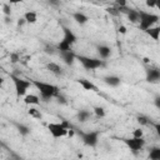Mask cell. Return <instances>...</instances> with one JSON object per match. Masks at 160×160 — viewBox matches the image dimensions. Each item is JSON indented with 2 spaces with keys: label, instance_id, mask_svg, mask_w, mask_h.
Segmentation results:
<instances>
[{
  "label": "cell",
  "instance_id": "1",
  "mask_svg": "<svg viewBox=\"0 0 160 160\" xmlns=\"http://www.w3.org/2000/svg\"><path fill=\"white\" fill-rule=\"evenodd\" d=\"M32 84L39 90L42 100H45V101H49L51 98H56L60 94L59 88L55 86V85H52V84L42 82V81H39V80H32Z\"/></svg>",
  "mask_w": 160,
  "mask_h": 160
},
{
  "label": "cell",
  "instance_id": "2",
  "mask_svg": "<svg viewBox=\"0 0 160 160\" xmlns=\"http://www.w3.org/2000/svg\"><path fill=\"white\" fill-rule=\"evenodd\" d=\"M76 59L81 62V65L86 70H95L98 68H104L106 65L104 60L95 59V58H89V56H84V55H76Z\"/></svg>",
  "mask_w": 160,
  "mask_h": 160
},
{
  "label": "cell",
  "instance_id": "3",
  "mask_svg": "<svg viewBox=\"0 0 160 160\" xmlns=\"http://www.w3.org/2000/svg\"><path fill=\"white\" fill-rule=\"evenodd\" d=\"M140 14V22H139V28L141 30H148L149 28H151L155 22H158L159 16L155 14H150V12H145V11H139Z\"/></svg>",
  "mask_w": 160,
  "mask_h": 160
},
{
  "label": "cell",
  "instance_id": "4",
  "mask_svg": "<svg viewBox=\"0 0 160 160\" xmlns=\"http://www.w3.org/2000/svg\"><path fill=\"white\" fill-rule=\"evenodd\" d=\"M10 79H11L12 82H14V86H15V90H16V95H18V96L25 95L26 90L30 88V81L24 80V79L19 78V76H16V75H14V74L10 75Z\"/></svg>",
  "mask_w": 160,
  "mask_h": 160
},
{
  "label": "cell",
  "instance_id": "5",
  "mask_svg": "<svg viewBox=\"0 0 160 160\" xmlns=\"http://www.w3.org/2000/svg\"><path fill=\"white\" fill-rule=\"evenodd\" d=\"M78 134H79V136L81 138V140H82V142H84L85 145L91 146V148L96 146L98 140H99V132H98V131L84 132V131H81V130H78Z\"/></svg>",
  "mask_w": 160,
  "mask_h": 160
},
{
  "label": "cell",
  "instance_id": "6",
  "mask_svg": "<svg viewBox=\"0 0 160 160\" xmlns=\"http://www.w3.org/2000/svg\"><path fill=\"white\" fill-rule=\"evenodd\" d=\"M48 129L50 131V134L54 138H61L64 135H68V129L62 125V122H50L48 125Z\"/></svg>",
  "mask_w": 160,
  "mask_h": 160
},
{
  "label": "cell",
  "instance_id": "7",
  "mask_svg": "<svg viewBox=\"0 0 160 160\" xmlns=\"http://www.w3.org/2000/svg\"><path fill=\"white\" fill-rule=\"evenodd\" d=\"M122 141L126 144V146L130 149V150H132L134 152H136V151H139V150H141L142 149V146L145 145V140L142 139V138H130V139H122Z\"/></svg>",
  "mask_w": 160,
  "mask_h": 160
},
{
  "label": "cell",
  "instance_id": "8",
  "mask_svg": "<svg viewBox=\"0 0 160 160\" xmlns=\"http://www.w3.org/2000/svg\"><path fill=\"white\" fill-rule=\"evenodd\" d=\"M146 81L150 84L160 82V70L155 68H146Z\"/></svg>",
  "mask_w": 160,
  "mask_h": 160
},
{
  "label": "cell",
  "instance_id": "9",
  "mask_svg": "<svg viewBox=\"0 0 160 160\" xmlns=\"http://www.w3.org/2000/svg\"><path fill=\"white\" fill-rule=\"evenodd\" d=\"M60 58L62 59V61H64L66 65H72V64H74V60L76 59V55H75L71 50H69V51H62V52H60Z\"/></svg>",
  "mask_w": 160,
  "mask_h": 160
},
{
  "label": "cell",
  "instance_id": "10",
  "mask_svg": "<svg viewBox=\"0 0 160 160\" xmlns=\"http://www.w3.org/2000/svg\"><path fill=\"white\" fill-rule=\"evenodd\" d=\"M62 31H64V40L72 45V44L76 41V36H75V34H74L69 28H66V26H62Z\"/></svg>",
  "mask_w": 160,
  "mask_h": 160
},
{
  "label": "cell",
  "instance_id": "11",
  "mask_svg": "<svg viewBox=\"0 0 160 160\" xmlns=\"http://www.w3.org/2000/svg\"><path fill=\"white\" fill-rule=\"evenodd\" d=\"M102 80H104V82H105L106 85L112 86V88L118 86V85L120 84V81H121L120 78H119V76H115V75H108V76H104Z\"/></svg>",
  "mask_w": 160,
  "mask_h": 160
},
{
  "label": "cell",
  "instance_id": "12",
  "mask_svg": "<svg viewBox=\"0 0 160 160\" xmlns=\"http://www.w3.org/2000/svg\"><path fill=\"white\" fill-rule=\"evenodd\" d=\"M96 50H98V54H99V56L101 59H108L110 56V54H111V49L108 45H99L96 48Z\"/></svg>",
  "mask_w": 160,
  "mask_h": 160
},
{
  "label": "cell",
  "instance_id": "13",
  "mask_svg": "<svg viewBox=\"0 0 160 160\" xmlns=\"http://www.w3.org/2000/svg\"><path fill=\"white\" fill-rule=\"evenodd\" d=\"M78 82L84 88V90H91V91H98V86L94 85L90 80H86V79H79Z\"/></svg>",
  "mask_w": 160,
  "mask_h": 160
},
{
  "label": "cell",
  "instance_id": "14",
  "mask_svg": "<svg viewBox=\"0 0 160 160\" xmlns=\"http://www.w3.org/2000/svg\"><path fill=\"white\" fill-rule=\"evenodd\" d=\"M46 69H48L50 72H52L54 75H56V76H59V75L62 74V69H61V66L58 65L56 62H49V64L46 65Z\"/></svg>",
  "mask_w": 160,
  "mask_h": 160
},
{
  "label": "cell",
  "instance_id": "15",
  "mask_svg": "<svg viewBox=\"0 0 160 160\" xmlns=\"http://www.w3.org/2000/svg\"><path fill=\"white\" fill-rule=\"evenodd\" d=\"M145 32L150 36V38H152L155 41H158L159 40V38H160V26H155V28H149L148 30H145Z\"/></svg>",
  "mask_w": 160,
  "mask_h": 160
},
{
  "label": "cell",
  "instance_id": "16",
  "mask_svg": "<svg viewBox=\"0 0 160 160\" xmlns=\"http://www.w3.org/2000/svg\"><path fill=\"white\" fill-rule=\"evenodd\" d=\"M24 102L28 104V105H38V104H40V99H39V96H36L34 94H30V95L25 96Z\"/></svg>",
  "mask_w": 160,
  "mask_h": 160
},
{
  "label": "cell",
  "instance_id": "17",
  "mask_svg": "<svg viewBox=\"0 0 160 160\" xmlns=\"http://www.w3.org/2000/svg\"><path fill=\"white\" fill-rule=\"evenodd\" d=\"M72 19H74L78 24H80V25L85 24V22L89 20V18H88L85 14H82V12H74V14H72Z\"/></svg>",
  "mask_w": 160,
  "mask_h": 160
},
{
  "label": "cell",
  "instance_id": "18",
  "mask_svg": "<svg viewBox=\"0 0 160 160\" xmlns=\"http://www.w3.org/2000/svg\"><path fill=\"white\" fill-rule=\"evenodd\" d=\"M128 18H129V20L131 21V22H140V14H139V11L138 10H134V9H131L129 12H128Z\"/></svg>",
  "mask_w": 160,
  "mask_h": 160
},
{
  "label": "cell",
  "instance_id": "19",
  "mask_svg": "<svg viewBox=\"0 0 160 160\" xmlns=\"http://www.w3.org/2000/svg\"><path fill=\"white\" fill-rule=\"evenodd\" d=\"M149 159L151 160H160V148L154 146L149 151Z\"/></svg>",
  "mask_w": 160,
  "mask_h": 160
},
{
  "label": "cell",
  "instance_id": "20",
  "mask_svg": "<svg viewBox=\"0 0 160 160\" xmlns=\"http://www.w3.org/2000/svg\"><path fill=\"white\" fill-rule=\"evenodd\" d=\"M56 49L59 50V52H62V51H69V50H71V44H69L68 41H65L64 39L58 44V46H56Z\"/></svg>",
  "mask_w": 160,
  "mask_h": 160
},
{
  "label": "cell",
  "instance_id": "21",
  "mask_svg": "<svg viewBox=\"0 0 160 160\" xmlns=\"http://www.w3.org/2000/svg\"><path fill=\"white\" fill-rule=\"evenodd\" d=\"M76 118H78V120H79L80 122H85L86 120H89V118H90V112H89L88 110H80V111L78 112Z\"/></svg>",
  "mask_w": 160,
  "mask_h": 160
},
{
  "label": "cell",
  "instance_id": "22",
  "mask_svg": "<svg viewBox=\"0 0 160 160\" xmlns=\"http://www.w3.org/2000/svg\"><path fill=\"white\" fill-rule=\"evenodd\" d=\"M24 18H25L26 22H30V24H34V22H36V20H38L36 12H34V11H28V12H25Z\"/></svg>",
  "mask_w": 160,
  "mask_h": 160
},
{
  "label": "cell",
  "instance_id": "23",
  "mask_svg": "<svg viewBox=\"0 0 160 160\" xmlns=\"http://www.w3.org/2000/svg\"><path fill=\"white\" fill-rule=\"evenodd\" d=\"M15 126H16L18 131H19L21 135H28V134L30 132V129H29L26 125H24V124H19V122H15Z\"/></svg>",
  "mask_w": 160,
  "mask_h": 160
},
{
  "label": "cell",
  "instance_id": "24",
  "mask_svg": "<svg viewBox=\"0 0 160 160\" xmlns=\"http://www.w3.org/2000/svg\"><path fill=\"white\" fill-rule=\"evenodd\" d=\"M106 12L108 14H110V15H112V16H119L121 12H120V10H119V8L118 6H109V8H106Z\"/></svg>",
  "mask_w": 160,
  "mask_h": 160
},
{
  "label": "cell",
  "instance_id": "25",
  "mask_svg": "<svg viewBox=\"0 0 160 160\" xmlns=\"http://www.w3.org/2000/svg\"><path fill=\"white\" fill-rule=\"evenodd\" d=\"M28 112H29V115L30 116H32V118H35V119H41V112L38 110V109H35V108H30L29 110H28Z\"/></svg>",
  "mask_w": 160,
  "mask_h": 160
},
{
  "label": "cell",
  "instance_id": "26",
  "mask_svg": "<svg viewBox=\"0 0 160 160\" xmlns=\"http://www.w3.org/2000/svg\"><path fill=\"white\" fill-rule=\"evenodd\" d=\"M92 110H94V112H95V115H96L98 118H104V116H105V110H104V108H101V106H95Z\"/></svg>",
  "mask_w": 160,
  "mask_h": 160
},
{
  "label": "cell",
  "instance_id": "27",
  "mask_svg": "<svg viewBox=\"0 0 160 160\" xmlns=\"http://www.w3.org/2000/svg\"><path fill=\"white\" fill-rule=\"evenodd\" d=\"M136 120H138V122H139L140 125H148V124H149V119H148L146 116H144V115H139Z\"/></svg>",
  "mask_w": 160,
  "mask_h": 160
},
{
  "label": "cell",
  "instance_id": "28",
  "mask_svg": "<svg viewBox=\"0 0 160 160\" xmlns=\"http://www.w3.org/2000/svg\"><path fill=\"white\" fill-rule=\"evenodd\" d=\"M2 12H4L5 15H8V16L11 15V8H10L9 4H2Z\"/></svg>",
  "mask_w": 160,
  "mask_h": 160
},
{
  "label": "cell",
  "instance_id": "29",
  "mask_svg": "<svg viewBox=\"0 0 160 160\" xmlns=\"http://www.w3.org/2000/svg\"><path fill=\"white\" fill-rule=\"evenodd\" d=\"M44 51H45L46 54H49V55H52V54H55V48L51 46V45H46V46L44 48Z\"/></svg>",
  "mask_w": 160,
  "mask_h": 160
},
{
  "label": "cell",
  "instance_id": "30",
  "mask_svg": "<svg viewBox=\"0 0 160 160\" xmlns=\"http://www.w3.org/2000/svg\"><path fill=\"white\" fill-rule=\"evenodd\" d=\"M19 60H20V56H19L16 52L10 54V61H11V62H18Z\"/></svg>",
  "mask_w": 160,
  "mask_h": 160
},
{
  "label": "cell",
  "instance_id": "31",
  "mask_svg": "<svg viewBox=\"0 0 160 160\" xmlns=\"http://www.w3.org/2000/svg\"><path fill=\"white\" fill-rule=\"evenodd\" d=\"M114 5L118 6V8L126 6V0H114Z\"/></svg>",
  "mask_w": 160,
  "mask_h": 160
},
{
  "label": "cell",
  "instance_id": "32",
  "mask_svg": "<svg viewBox=\"0 0 160 160\" xmlns=\"http://www.w3.org/2000/svg\"><path fill=\"white\" fill-rule=\"evenodd\" d=\"M50 6H54V8H58L60 5V0H45Z\"/></svg>",
  "mask_w": 160,
  "mask_h": 160
},
{
  "label": "cell",
  "instance_id": "33",
  "mask_svg": "<svg viewBox=\"0 0 160 160\" xmlns=\"http://www.w3.org/2000/svg\"><path fill=\"white\" fill-rule=\"evenodd\" d=\"M132 136L134 138H142V130L141 129H135L132 131Z\"/></svg>",
  "mask_w": 160,
  "mask_h": 160
},
{
  "label": "cell",
  "instance_id": "34",
  "mask_svg": "<svg viewBox=\"0 0 160 160\" xmlns=\"http://www.w3.org/2000/svg\"><path fill=\"white\" fill-rule=\"evenodd\" d=\"M148 8H156V0H145Z\"/></svg>",
  "mask_w": 160,
  "mask_h": 160
},
{
  "label": "cell",
  "instance_id": "35",
  "mask_svg": "<svg viewBox=\"0 0 160 160\" xmlns=\"http://www.w3.org/2000/svg\"><path fill=\"white\" fill-rule=\"evenodd\" d=\"M56 99H58V102H59V104H66V102H68L66 99H65V96H62L61 94H59V95L56 96Z\"/></svg>",
  "mask_w": 160,
  "mask_h": 160
},
{
  "label": "cell",
  "instance_id": "36",
  "mask_svg": "<svg viewBox=\"0 0 160 160\" xmlns=\"http://www.w3.org/2000/svg\"><path fill=\"white\" fill-rule=\"evenodd\" d=\"M154 104H155V106H156L158 109H160V96H159V95L154 98Z\"/></svg>",
  "mask_w": 160,
  "mask_h": 160
},
{
  "label": "cell",
  "instance_id": "37",
  "mask_svg": "<svg viewBox=\"0 0 160 160\" xmlns=\"http://www.w3.org/2000/svg\"><path fill=\"white\" fill-rule=\"evenodd\" d=\"M25 22H26L25 18H22V19H19V20H18V28L20 29V28H21V26H22V25H24Z\"/></svg>",
  "mask_w": 160,
  "mask_h": 160
},
{
  "label": "cell",
  "instance_id": "38",
  "mask_svg": "<svg viewBox=\"0 0 160 160\" xmlns=\"http://www.w3.org/2000/svg\"><path fill=\"white\" fill-rule=\"evenodd\" d=\"M154 128H155V130H156V134L160 136V124H159V122L154 124Z\"/></svg>",
  "mask_w": 160,
  "mask_h": 160
},
{
  "label": "cell",
  "instance_id": "39",
  "mask_svg": "<svg viewBox=\"0 0 160 160\" xmlns=\"http://www.w3.org/2000/svg\"><path fill=\"white\" fill-rule=\"evenodd\" d=\"M119 32H120V34H126V28H125L124 25L119 26Z\"/></svg>",
  "mask_w": 160,
  "mask_h": 160
},
{
  "label": "cell",
  "instance_id": "40",
  "mask_svg": "<svg viewBox=\"0 0 160 160\" xmlns=\"http://www.w3.org/2000/svg\"><path fill=\"white\" fill-rule=\"evenodd\" d=\"M5 22H6V24L11 22V18H10V16H8V15H5Z\"/></svg>",
  "mask_w": 160,
  "mask_h": 160
},
{
  "label": "cell",
  "instance_id": "41",
  "mask_svg": "<svg viewBox=\"0 0 160 160\" xmlns=\"http://www.w3.org/2000/svg\"><path fill=\"white\" fill-rule=\"evenodd\" d=\"M22 0H9L10 4H18V2H21Z\"/></svg>",
  "mask_w": 160,
  "mask_h": 160
},
{
  "label": "cell",
  "instance_id": "42",
  "mask_svg": "<svg viewBox=\"0 0 160 160\" xmlns=\"http://www.w3.org/2000/svg\"><path fill=\"white\" fill-rule=\"evenodd\" d=\"M144 62H145V64L150 62V59H149V58H144Z\"/></svg>",
  "mask_w": 160,
  "mask_h": 160
},
{
  "label": "cell",
  "instance_id": "43",
  "mask_svg": "<svg viewBox=\"0 0 160 160\" xmlns=\"http://www.w3.org/2000/svg\"><path fill=\"white\" fill-rule=\"evenodd\" d=\"M156 8L160 10V0H156Z\"/></svg>",
  "mask_w": 160,
  "mask_h": 160
},
{
  "label": "cell",
  "instance_id": "44",
  "mask_svg": "<svg viewBox=\"0 0 160 160\" xmlns=\"http://www.w3.org/2000/svg\"><path fill=\"white\" fill-rule=\"evenodd\" d=\"M102 1H105V0H102Z\"/></svg>",
  "mask_w": 160,
  "mask_h": 160
}]
</instances>
